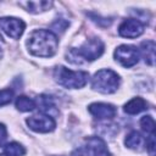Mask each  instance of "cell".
<instances>
[{"label":"cell","mask_w":156,"mask_h":156,"mask_svg":"<svg viewBox=\"0 0 156 156\" xmlns=\"http://www.w3.org/2000/svg\"><path fill=\"white\" fill-rule=\"evenodd\" d=\"M27 46L29 52L34 56L51 57L57 50L58 39L51 30L37 29L28 37Z\"/></svg>","instance_id":"cell-1"},{"label":"cell","mask_w":156,"mask_h":156,"mask_svg":"<svg viewBox=\"0 0 156 156\" xmlns=\"http://www.w3.org/2000/svg\"><path fill=\"white\" fill-rule=\"evenodd\" d=\"M104 43L99 38L88 39L78 49H72L67 55V60L73 63H82L83 60L93 61L100 57L104 52Z\"/></svg>","instance_id":"cell-2"},{"label":"cell","mask_w":156,"mask_h":156,"mask_svg":"<svg viewBox=\"0 0 156 156\" xmlns=\"http://www.w3.org/2000/svg\"><path fill=\"white\" fill-rule=\"evenodd\" d=\"M54 77L60 85L69 89H78L87 84L89 74L84 71H71L63 66H57L54 71Z\"/></svg>","instance_id":"cell-3"},{"label":"cell","mask_w":156,"mask_h":156,"mask_svg":"<svg viewBox=\"0 0 156 156\" xmlns=\"http://www.w3.org/2000/svg\"><path fill=\"white\" fill-rule=\"evenodd\" d=\"M91 87L99 93L112 94L119 87V77L112 69H100L94 74Z\"/></svg>","instance_id":"cell-4"},{"label":"cell","mask_w":156,"mask_h":156,"mask_svg":"<svg viewBox=\"0 0 156 156\" xmlns=\"http://www.w3.org/2000/svg\"><path fill=\"white\" fill-rule=\"evenodd\" d=\"M26 123L32 130L38 132V133H49V132H52L56 127L55 119L51 116L45 115V113L32 116L26 119Z\"/></svg>","instance_id":"cell-5"},{"label":"cell","mask_w":156,"mask_h":156,"mask_svg":"<svg viewBox=\"0 0 156 156\" xmlns=\"http://www.w3.org/2000/svg\"><path fill=\"white\" fill-rule=\"evenodd\" d=\"M115 58L123 67H132L139 61V51L133 45H119L115 50Z\"/></svg>","instance_id":"cell-6"},{"label":"cell","mask_w":156,"mask_h":156,"mask_svg":"<svg viewBox=\"0 0 156 156\" xmlns=\"http://www.w3.org/2000/svg\"><path fill=\"white\" fill-rule=\"evenodd\" d=\"M0 28L12 39H18L26 28V24L22 20L15 17H2L0 18Z\"/></svg>","instance_id":"cell-7"},{"label":"cell","mask_w":156,"mask_h":156,"mask_svg":"<svg viewBox=\"0 0 156 156\" xmlns=\"http://www.w3.org/2000/svg\"><path fill=\"white\" fill-rule=\"evenodd\" d=\"M144 28H145V24L139 20L128 18L119 24L118 33L123 38H136L144 33Z\"/></svg>","instance_id":"cell-8"},{"label":"cell","mask_w":156,"mask_h":156,"mask_svg":"<svg viewBox=\"0 0 156 156\" xmlns=\"http://www.w3.org/2000/svg\"><path fill=\"white\" fill-rule=\"evenodd\" d=\"M85 152L88 156H111L106 143L100 136H89L85 139Z\"/></svg>","instance_id":"cell-9"},{"label":"cell","mask_w":156,"mask_h":156,"mask_svg":"<svg viewBox=\"0 0 156 156\" xmlns=\"http://www.w3.org/2000/svg\"><path fill=\"white\" fill-rule=\"evenodd\" d=\"M89 112L98 119H111L116 116L117 110L113 105L111 104H105V102H94L90 104L88 107Z\"/></svg>","instance_id":"cell-10"},{"label":"cell","mask_w":156,"mask_h":156,"mask_svg":"<svg viewBox=\"0 0 156 156\" xmlns=\"http://www.w3.org/2000/svg\"><path fill=\"white\" fill-rule=\"evenodd\" d=\"M147 108V102L143 98H134L124 105V112L128 115H136Z\"/></svg>","instance_id":"cell-11"},{"label":"cell","mask_w":156,"mask_h":156,"mask_svg":"<svg viewBox=\"0 0 156 156\" xmlns=\"http://www.w3.org/2000/svg\"><path fill=\"white\" fill-rule=\"evenodd\" d=\"M20 6L24 7L27 11L38 13L45 10H49L52 6L51 1H26V2H20Z\"/></svg>","instance_id":"cell-12"},{"label":"cell","mask_w":156,"mask_h":156,"mask_svg":"<svg viewBox=\"0 0 156 156\" xmlns=\"http://www.w3.org/2000/svg\"><path fill=\"white\" fill-rule=\"evenodd\" d=\"M141 54L145 60V62L150 66L154 65L155 61V41L154 40H146L141 43Z\"/></svg>","instance_id":"cell-13"},{"label":"cell","mask_w":156,"mask_h":156,"mask_svg":"<svg viewBox=\"0 0 156 156\" xmlns=\"http://www.w3.org/2000/svg\"><path fill=\"white\" fill-rule=\"evenodd\" d=\"M38 106H39V110L41 111V113H45V115H49V116H51L52 112L54 113H57V110L55 108V104H54L51 96H48V95L39 96V99H38Z\"/></svg>","instance_id":"cell-14"},{"label":"cell","mask_w":156,"mask_h":156,"mask_svg":"<svg viewBox=\"0 0 156 156\" xmlns=\"http://www.w3.org/2000/svg\"><path fill=\"white\" fill-rule=\"evenodd\" d=\"M124 144L129 149H133V150H140L144 145V139L143 136L140 135V133H138L136 130H133L130 132L127 136H126V140H124Z\"/></svg>","instance_id":"cell-15"},{"label":"cell","mask_w":156,"mask_h":156,"mask_svg":"<svg viewBox=\"0 0 156 156\" xmlns=\"http://www.w3.org/2000/svg\"><path fill=\"white\" fill-rule=\"evenodd\" d=\"M26 154V149L16 141L9 143L4 146L2 150V156H23Z\"/></svg>","instance_id":"cell-16"},{"label":"cell","mask_w":156,"mask_h":156,"mask_svg":"<svg viewBox=\"0 0 156 156\" xmlns=\"http://www.w3.org/2000/svg\"><path fill=\"white\" fill-rule=\"evenodd\" d=\"M16 107L18 111H22V112H27V111H32L37 107V102L28 98V96H24V95H21L16 99Z\"/></svg>","instance_id":"cell-17"},{"label":"cell","mask_w":156,"mask_h":156,"mask_svg":"<svg viewBox=\"0 0 156 156\" xmlns=\"http://www.w3.org/2000/svg\"><path fill=\"white\" fill-rule=\"evenodd\" d=\"M140 126H141L143 130L146 134H149V135L155 134V121H154V118L151 116H144V117H141Z\"/></svg>","instance_id":"cell-18"},{"label":"cell","mask_w":156,"mask_h":156,"mask_svg":"<svg viewBox=\"0 0 156 156\" xmlns=\"http://www.w3.org/2000/svg\"><path fill=\"white\" fill-rule=\"evenodd\" d=\"M12 98H13V90L12 89H2V90H0V106L10 104Z\"/></svg>","instance_id":"cell-19"},{"label":"cell","mask_w":156,"mask_h":156,"mask_svg":"<svg viewBox=\"0 0 156 156\" xmlns=\"http://www.w3.org/2000/svg\"><path fill=\"white\" fill-rule=\"evenodd\" d=\"M146 149L150 156H155V134H151L147 136L146 140Z\"/></svg>","instance_id":"cell-20"},{"label":"cell","mask_w":156,"mask_h":156,"mask_svg":"<svg viewBox=\"0 0 156 156\" xmlns=\"http://www.w3.org/2000/svg\"><path fill=\"white\" fill-rule=\"evenodd\" d=\"M6 138H7V130H6V127H5L2 123H0V146L4 145Z\"/></svg>","instance_id":"cell-21"}]
</instances>
